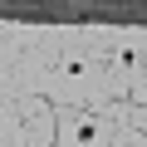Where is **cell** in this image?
I'll use <instances>...</instances> for the list:
<instances>
[{"label":"cell","instance_id":"1","mask_svg":"<svg viewBox=\"0 0 147 147\" xmlns=\"http://www.w3.org/2000/svg\"><path fill=\"white\" fill-rule=\"evenodd\" d=\"M54 147H69V142H54Z\"/></svg>","mask_w":147,"mask_h":147}]
</instances>
